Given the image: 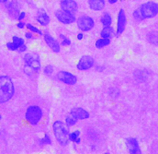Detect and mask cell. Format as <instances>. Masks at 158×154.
I'll list each match as a JSON object with an SVG mask.
<instances>
[{"instance_id":"74e56055","label":"cell","mask_w":158,"mask_h":154,"mask_svg":"<svg viewBox=\"0 0 158 154\" xmlns=\"http://www.w3.org/2000/svg\"><path fill=\"white\" fill-rule=\"evenodd\" d=\"M8 0H0V3L1 4H6Z\"/></svg>"},{"instance_id":"603a6c76","label":"cell","mask_w":158,"mask_h":154,"mask_svg":"<svg viewBox=\"0 0 158 154\" xmlns=\"http://www.w3.org/2000/svg\"><path fill=\"white\" fill-rule=\"evenodd\" d=\"M39 144L40 146H44V145H52V139L50 137L49 134H44L43 138L40 139H39Z\"/></svg>"},{"instance_id":"9a60e30c","label":"cell","mask_w":158,"mask_h":154,"mask_svg":"<svg viewBox=\"0 0 158 154\" xmlns=\"http://www.w3.org/2000/svg\"><path fill=\"white\" fill-rule=\"evenodd\" d=\"M70 115L73 116L75 118H77V120H85V119H87L89 118V113L85 110L84 108H81V107H74L71 109L70 111Z\"/></svg>"},{"instance_id":"4fadbf2b","label":"cell","mask_w":158,"mask_h":154,"mask_svg":"<svg viewBox=\"0 0 158 154\" xmlns=\"http://www.w3.org/2000/svg\"><path fill=\"white\" fill-rule=\"evenodd\" d=\"M60 7L63 10L76 13L78 10V4L76 0H61Z\"/></svg>"},{"instance_id":"6da1fadb","label":"cell","mask_w":158,"mask_h":154,"mask_svg":"<svg viewBox=\"0 0 158 154\" xmlns=\"http://www.w3.org/2000/svg\"><path fill=\"white\" fill-rule=\"evenodd\" d=\"M24 61V72L30 76H35L39 74L41 68L40 58L37 53H27L23 56Z\"/></svg>"},{"instance_id":"9c48e42d","label":"cell","mask_w":158,"mask_h":154,"mask_svg":"<svg viewBox=\"0 0 158 154\" xmlns=\"http://www.w3.org/2000/svg\"><path fill=\"white\" fill-rule=\"evenodd\" d=\"M57 78L58 80H60L61 82L66 84V85H76L77 82V77L76 75H74L71 72H68L66 70H61L57 73Z\"/></svg>"},{"instance_id":"8992f818","label":"cell","mask_w":158,"mask_h":154,"mask_svg":"<svg viewBox=\"0 0 158 154\" xmlns=\"http://www.w3.org/2000/svg\"><path fill=\"white\" fill-rule=\"evenodd\" d=\"M54 16L56 18V20L62 23V24H65V25H70L73 24L77 21V17L75 15V13L72 12H68L63 9H58L54 12Z\"/></svg>"},{"instance_id":"484cf974","label":"cell","mask_w":158,"mask_h":154,"mask_svg":"<svg viewBox=\"0 0 158 154\" xmlns=\"http://www.w3.org/2000/svg\"><path fill=\"white\" fill-rule=\"evenodd\" d=\"M78 137H80V130H78V129H77L73 132H70L68 135V139H69L70 142H74Z\"/></svg>"},{"instance_id":"2e32d148","label":"cell","mask_w":158,"mask_h":154,"mask_svg":"<svg viewBox=\"0 0 158 154\" xmlns=\"http://www.w3.org/2000/svg\"><path fill=\"white\" fill-rule=\"evenodd\" d=\"M88 7L93 11H101L105 8V0H87Z\"/></svg>"},{"instance_id":"f546056e","label":"cell","mask_w":158,"mask_h":154,"mask_svg":"<svg viewBox=\"0 0 158 154\" xmlns=\"http://www.w3.org/2000/svg\"><path fill=\"white\" fill-rule=\"evenodd\" d=\"M6 48L9 50V51H18V46L13 42H6Z\"/></svg>"},{"instance_id":"ac0fdd59","label":"cell","mask_w":158,"mask_h":154,"mask_svg":"<svg viewBox=\"0 0 158 154\" xmlns=\"http://www.w3.org/2000/svg\"><path fill=\"white\" fill-rule=\"evenodd\" d=\"M115 34V30L112 26H106L100 31V37L101 38L111 39V37Z\"/></svg>"},{"instance_id":"f35d334b","label":"cell","mask_w":158,"mask_h":154,"mask_svg":"<svg viewBox=\"0 0 158 154\" xmlns=\"http://www.w3.org/2000/svg\"><path fill=\"white\" fill-rule=\"evenodd\" d=\"M2 119V116H1V115H0V120Z\"/></svg>"},{"instance_id":"5b68a950","label":"cell","mask_w":158,"mask_h":154,"mask_svg":"<svg viewBox=\"0 0 158 154\" xmlns=\"http://www.w3.org/2000/svg\"><path fill=\"white\" fill-rule=\"evenodd\" d=\"M139 11L143 20H149L158 15V4L154 1H147L141 5Z\"/></svg>"},{"instance_id":"83f0119b","label":"cell","mask_w":158,"mask_h":154,"mask_svg":"<svg viewBox=\"0 0 158 154\" xmlns=\"http://www.w3.org/2000/svg\"><path fill=\"white\" fill-rule=\"evenodd\" d=\"M53 71H54L53 67L51 66V65H48V66H46V67L43 68V73H44L47 77H51L52 74L53 73Z\"/></svg>"},{"instance_id":"7402d4cb","label":"cell","mask_w":158,"mask_h":154,"mask_svg":"<svg viewBox=\"0 0 158 154\" xmlns=\"http://www.w3.org/2000/svg\"><path fill=\"white\" fill-rule=\"evenodd\" d=\"M26 28H27L30 32H31L32 33H34V34H38L40 36H43V32H42L41 30H40L39 28L35 27L34 25L31 24V23H27V24H26Z\"/></svg>"},{"instance_id":"e0dca14e","label":"cell","mask_w":158,"mask_h":154,"mask_svg":"<svg viewBox=\"0 0 158 154\" xmlns=\"http://www.w3.org/2000/svg\"><path fill=\"white\" fill-rule=\"evenodd\" d=\"M36 20L39 23L40 26L42 27H46L50 24L51 22V18L50 16L46 13V12H39L37 17H36Z\"/></svg>"},{"instance_id":"277c9868","label":"cell","mask_w":158,"mask_h":154,"mask_svg":"<svg viewBox=\"0 0 158 154\" xmlns=\"http://www.w3.org/2000/svg\"><path fill=\"white\" fill-rule=\"evenodd\" d=\"M43 117L42 109L37 105H31L27 108L25 113V119L31 125H37Z\"/></svg>"},{"instance_id":"e575fe53","label":"cell","mask_w":158,"mask_h":154,"mask_svg":"<svg viewBox=\"0 0 158 154\" xmlns=\"http://www.w3.org/2000/svg\"><path fill=\"white\" fill-rule=\"evenodd\" d=\"M77 39L78 40V41H82L83 39H84V33L81 32V33H78L77 34Z\"/></svg>"},{"instance_id":"7a4b0ae2","label":"cell","mask_w":158,"mask_h":154,"mask_svg":"<svg viewBox=\"0 0 158 154\" xmlns=\"http://www.w3.org/2000/svg\"><path fill=\"white\" fill-rule=\"evenodd\" d=\"M52 132L56 141L63 147H66L69 145L70 141L68 139V135L70 133L69 127L61 120H56L52 124Z\"/></svg>"},{"instance_id":"f1b7e54d","label":"cell","mask_w":158,"mask_h":154,"mask_svg":"<svg viewBox=\"0 0 158 154\" xmlns=\"http://www.w3.org/2000/svg\"><path fill=\"white\" fill-rule=\"evenodd\" d=\"M132 17H133V19H134L136 21H142V20H143V18L142 17V15H141V13H140V11H139V8H138V9H135V10L133 11Z\"/></svg>"},{"instance_id":"8fae6325","label":"cell","mask_w":158,"mask_h":154,"mask_svg":"<svg viewBox=\"0 0 158 154\" xmlns=\"http://www.w3.org/2000/svg\"><path fill=\"white\" fill-rule=\"evenodd\" d=\"M95 65V60L90 55H83L77 64V68L79 71H85L92 68Z\"/></svg>"},{"instance_id":"4dcf8cb0","label":"cell","mask_w":158,"mask_h":154,"mask_svg":"<svg viewBox=\"0 0 158 154\" xmlns=\"http://www.w3.org/2000/svg\"><path fill=\"white\" fill-rule=\"evenodd\" d=\"M24 36H25V38L27 39V40H33V39H35L34 33H32L31 32H27V33H25Z\"/></svg>"},{"instance_id":"d6986e66","label":"cell","mask_w":158,"mask_h":154,"mask_svg":"<svg viewBox=\"0 0 158 154\" xmlns=\"http://www.w3.org/2000/svg\"><path fill=\"white\" fill-rule=\"evenodd\" d=\"M113 22V19L112 16L109 13V12H104L101 17H100V23L103 25V27L106 26H111Z\"/></svg>"},{"instance_id":"1f68e13d","label":"cell","mask_w":158,"mask_h":154,"mask_svg":"<svg viewBox=\"0 0 158 154\" xmlns=\"http://www.w3.org/2000/svg\"><path fill=\"white\" fill-rule=\"evenodd\" d=\"M25 17H26V13H25L24 11H20L19 14V16H18V18H17V20H18L19 21H21L22 20L25 19Z\"/></svg>"},{"instance_id":"ab89813d","label":"cell","mask_w":158,"mask_h":154,"mask_svg":"<svg viewBox=\"0 0 158 154\" xmlns=\"http://www.w3.org/2000/svg\"><path fill=\"white\" fill-rule=\"evenodd\" d=\"M120 1H126V0H120Z\"/></svg>"},{"instance_id":"30bf717a","label":"cell","mask_w":158,"mask_h":154,"mask_svg":"<svg viewBox=\"0 0 158 154\" xmlns=\"http://www.w3.org/2000/svg\"><path fill=\"white\" fill-rule=\"evenodd\" d=\"M43 38H44V42L47 44V46L55 54H58L61 51V44L60 42L56 40L55 38H53L50 33L48 31H46L45 33H43Z\"/></svg>"},{"instance_id":"d6a6232c","label":"cell","mask_w":158,"mask_h":154,"mask_svg":"<svg viewBox=\"0 0 158 154\" xmlns=\"http://www.w3.org/2000/svg\"><path fill=\"white\" fill-rule=\"evenodd\" d=\"M27 50H28V46L24 43L23 45H21V46L19 48L18 52H19V53H25V52H27Z\"/></svg>"},{"instance_id":"d590c367","label":"cell","mask_w":158,"mask_h":154,"mask_svg":"<svg viewBox=\"0 0 158 154\" xmlns=\"http://www.w3.org/2000/svg\"><path fill=\"white\" fill-rule=\"evenodd\" d=\"M118 0H108V3L110 4V5H115V4H117L118 3Z\"/></svg>"},{"instance_id":"4316f807","label":"cell","mask_w":158,"mask_h":154,"mask_svg":"<svg viewBox=\"0 0 158 154\" xmlns=\"http://www.w3.org/2000/svg\"><path fill=\"white\" fill-rule=\"evenodd\" d=\"M12 42L18 46V48H19L21 45H23V44L25 43L24 39L19 37V36H13V37H12ZM18 50H19V49H18Z\"/></svg>"},{"instance_id":"ba28073f","label":"cell","mask_w":158,"mask_h":154,"mask_svg":"<svg viewBox=\"0 0 158 154\" xmlns=\"http://www.w3.org/2000/svg\"><path fill=\"white\" fill-rule=\"evenodd\" d=\"M127 26V16L125 13V10L123 8H120L118 10V15H117V27H116V36H120L126 29Z\"/></svg>"},{"instance_id":"cb8c5ba5","label":"cell","mask_w":158,"mask_h":154,"mask_svg":"<svg viewBox=\"0 0 158 154\" xmlns=\"http://www.w3.org/2000/svg\"><path fill=\"white\" fill-rule=\"evenodd\" d=\"M147 39L150 43L152 44H158V33L157 32H152L149 33Z\"/></svg>"},{"instance_id":"ffe728a7","label":"cell","mask_w":158,"mask_h":154,"mask_svg":"<svg viewBox=\"0 0 158 154\" xmlns=\"http://www.w3.org/2000/svg\"><path fill=\"white\" fill-rule=\"evenodd\" d=\"M110 42H111V40H110V39L101 38V37H100V38L98 39V40L96 41L95 45H96V47H97L98 49H102V48H104V47L110 45Z\"/></svg>"},{"instance_id":"8d00e7d4","label":"cell","mask_w":158,"mask_h":154,"mask_svg":"<svg viewBox=\"0 0 158 154\" xmlns=\"http://www.w3.org/2000/svg\"><path fill=\"white\" fill-rule=\"evenodd\" d=\"M74 143H75L76 145H79V144L81 143V138H80V137H78V138H77V139L74 141Z\"/></svg>"},{"instance_id":"5bb4252c","label":"cell","mask_w":158,"mask_h":154,"mask_svg":"<svg viewBox=\"0 0 158 154\" xmlns=\"http://www.w3.org/2000/svg\"><path fill=\"white\" fill-rule=\"evenodd\" d=\"M6 9L8 12V15L12 19H17L19 14V4L18 0H12L6 5Z\"/></svg>"},{"instance_id":"3957f363","label":"cell","mask_w":158,"mask_h":154,"mask_svg":"<svg viewBox=\"0 0 158 154\" xmlns=\"http://www.w3.org/2000/svg\"><path fill=\"white\" fill-rule=\"evenodd\" d=\"M15 88L12 79L7 76H0V103L8 102L14 95Z\"/></svg>"},{"instance_id":"44dd1931","label":"cell","mask_w":158,"mask_h":154,"mask_svg":"<svg viewBox=\"0 0 158 154\" xmlns=\"http://www.w3.org/2000/svg\"><path fill=\"white\" fill-rule=\"evenodd\" d=\"M77 122H78V120L77 118H75L73 116H71V115L66 116L65 120H64V123L68 127H72V126L76 125L77 124Z\"/></svg>"},{"instance_id":"d4e9b609","label":"cell","mask_w":158,"mask_h":154,"mask_svg":"<svg viewBox=\"0 0 158 154\" xmlns=\"http://www.w3.org/2000/svg\"><path fill=\"white\" fill-rule=\"evenodd\" d=\"M59 37L61 38V42H60V44H61V46H64V47H65V46H70L71 45V43H72V42H71V40L69 38H67L66 36H64V35H63V34H60L59 35Z\"/></svg>"},{"instance_id":"52a82bcc","label":"cell","mask_w":158,"mask_h":154,"mask_svg":"<svg viewBox=\"0 0 158 154\" xmlns=\"http://www.w3.org/2000/svg\"><path fill=\"white\" fill-rule=\"evenodd\" d=\"M77 26L82 33L91 31L95 27V20L92 17L87 15H82L77 19Z\"/></svg>"},{"instance_id":"7c38bea8","label":"cell","mask_w":158,"mask_h":154,"mask_svg":"<svg viewBox=\"0 0 158 154\" xmlns=\"http://www.w3.org/2000/svg\"><path fill=\"white\" fill-rule=\"evenodd\" d=\"M126 148L128 152L131 154H140L142 153V150L140 148L139 142L135 138H128L125 141Z\"/></svg>"},{"instance_id":"836d02e7","label":"cell","mask_w":158,"mask_h":154,"mask_svg":"<svg viewBox=\"0 0 158 154\" xmlns=\"http://www.w3.org/2000/svg\"><path fill=\"white\" fill-rule=\"evenodd\" d=\"M17 28L18 29H24V28H26V23L25 22H23L22 20L21 21H19L18 22V24H17Z\"/></svg>"}]
</instances>
